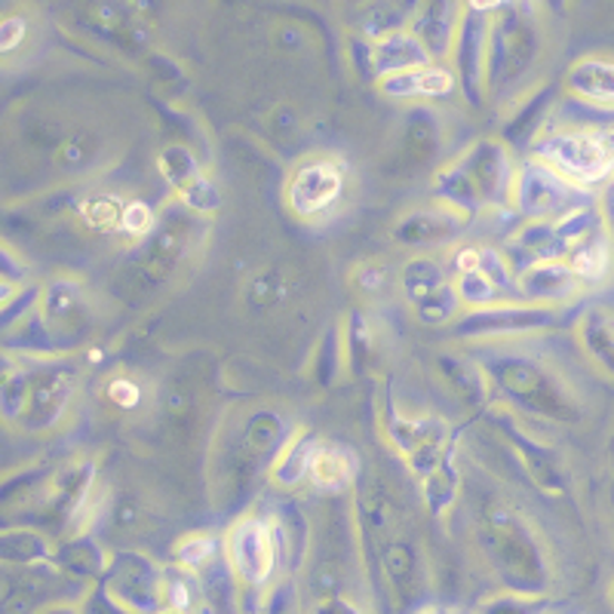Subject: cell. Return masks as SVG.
Instances as JSON below:
<instances>
[{"label": "cell", "mask_w": 614, "mask_h": 614, "mask_svg": "<svg viewBox=\"0 0 614 614\" xmlns=\"http://www.w3.org/2000/svg\"><path fill=\"white\" fill-rule=\"evenodd\" d=\"M535 160L575 181L577 188L602 185L614 176V127H593L584 120L551 127L537 139Z\"/></svg>", "instance_id": "obj_1"}, {"label": "cell", "mask_w": 614, "mask_h": 614, "mask_svg": "<svg viewBox=\"0 0 614 614\" xmlns=\"http://www.w3.org/2000/svg\"><path fill=\"white\" fill-rule=\"evenodd\" d=\"M537 59L535 22L525 19V7H495L488 19L486 90L513 87Z\"/></svg>", "instance_id": "obj_2"}, {"label": "cell", "mask_w": 614, "mask_h": 614, "mask_svg": "<svg viewBox=\"0 0 614 614\" xmlns=\"http://www.w3.org/2000/svg\"><path fill=\"white\" fill-rule=\"evenodd\" d=\"M511 206L525 221H559L577 209H587V188H577L575 181L563 179L556 169L541 160H528L516 169Z\"/></svg>", "instance_id": "obj_3"}, {"label": "cell", "mask_w": 614, "mask_h": 614, "mask_svg": "<svg viewBox=\"0 0 614 614\" xmlns=\"http://www.w3.org/2000/svg\"><path fill=\"white\" fill-rule=\"evenodd\" d=\"M283 532L265 516H240L225 535V565L244 587L265 590L283 553Z\"/></svg>", "instance_id": "obj_4"}, {"label": "cell", "mask_w": 614, "mask_h": 614, "mask_svg": "<svg viewBox=\"0 0 614 614\" xmlns=\"http://www.w3.org/2000/svg\"><path fill=\"white\" fill-rule=\"evenodd\" d=\"M345 197V167L333 157H310L295 167L293 179L286 181V204L295 218L317 221L329 216Z\"/></svg>", "instance_id": "obj_5"}, {"label": "cell", "mask_w": 614, "mask_h": 614, "mask_svg": "<svg viewBox=\"0 0 614 614\" xmlns=\"http://www.w3.org/2000/svg\"><path fill=\"white\" fill-rule=\"evenodd\" d=\"M167 572L154 568L145 556L127 553L111 565L108 577V596L123 614H164L167 612V593H164Z\"/></svg>", "instance_id": "obj_6"}, {"label": "cell", "mask_w": 614, "mask_h": 614, "mask_svg": "<svg viewBox=\"0 0 614 614\" xmlns=\"http://www.w3.org/2000/svg\"><path fill=\"white\" fill-rule=\"evenodd\" d=\"M77 390V375L68 366L28 369V403L22 415L26 430H50L62 422Z\"/></svg>", "instance_id": "obj_7"}, {"label": "cell", "mask_w": 614, "mask_h": 614, "mask_svg": "<svg viewBox=\"0 0 614 614\" xmlns=\"http://www.w3.org/2000/svg\"><path fill=\"white\" fill-rule=\"evenodd\" d=\"M467 179L476 188V197L483 206H498L511 200L513 181H516V160L507 145L501 141H479L471 151L455 160Z\"/></svg>", "instance_id": "obj_8"}, {"label": "cell", "mask_w": 614, "mask_h": 614, "mask_svg": "<svg viewBox=\"0 0 614 614\" xmlns=\"http://www.w3.org/2000/svg\"><path fill=\"white\" fill-rule=\"evenodd\" d=\"M495 7H464L458 26V38L452 47L455 56V77L471 96V102H479L486 90V52H488V19Z\"/></svg>", "instance_id": "obj_9"}, {"label": "cell", "mask_w": 614, "mask_h": 614, "mask_svg": "<svg viewBox=\"0 0 614 614\" xmlns=\"http://www.w3.org/2000/svg\"><path fill=\"white\" fill-rule=\"evenodd\" d=\"M488 378H495L498 387L519 403L525 412H537V415H553L556 403H559V387L551 382V375L525 359H504L488 366Z\"/></svg>", "instance_id": "obj_10"}, {"label": "cell", "mask_w": 614, "mask_h": 614, "mask_svg": "<svg viewBox=\"0 0 614 614\" xmlns=\"http://www.w3.org/2000/svg\"><path fill=\"white\" fill-rule=\"evenodd\" d=\"M553 310L551 307H516V305H498V307H488V310H474L471 317H464L458 323V333L460 335H513V333H523V329H537V326H544V323L551 320Z\"/></svg>", "instance_id": "obj_11"}, {"label": "cell", "mask_w": 614, "mask_h": 614, "mask_svg": "<svg viewBox=\"0 0 614 614\" xmlns=\"http://www.w3.org/2000/svg\"><path fill=\"white\" fill-rule=\"evenodd\" d=\"M581 286L584 283L577 280L568 261H544L519 274V301H537L541 307H547L551 301H565L577 295Z\"/></svg>", "instance_id": "obj_12"}, {"label": "cell", "mask_w": 614, "mask_h": 614, "mask_svg": "<svg viewBox=\"0 0 614 614\" xmlns=\"http://www.w3.org/2000/svg\"><path fill=\"white\" fill-rule=\"evenodd\" d=\"M460 13H464V7H455V3H427V7H418L409 31L422 40L424 50L430 52L434 62L448 56L452 47H455Z\"/></svg>", "instance_id": "obj_13"}, {"label": "cell", "mask_w": 614, "mask_h": 614, "mask_svg": "<svg viewBox=\"0 0 614 614\" xmlns=\"http://www.w3.org/2000/svg\"><path fill=\"white\" fill-rule=\"evenodd\" d=\"M434 65L430 52L424 50V43L412 31H399V34H390V38L378 40L372 47V77H394L406 75V71H418V68H427Z\"/></svg>", "instance_id": "obj_14"}, {"label": "cell", "mask_w": 614, "mask_h": 614, "mask_svg": "<svg viewBox=\"0 0 614 614\" xmlns=\"http://www.w3.org/2000/svg\"><path fill=\"white\" fill-rule=\"evenodd\" d=\"M467 218L455 216L446 206H436V209H418L409 218H403L394 230L399 244L406 246H443L448 244L455 234L460 230Z\"/></svg>", "instance_id": "obj_15"}, {"label": "cell", "mask_w": 614, "mask_h": 614, "mask_svg": "<svg viewBox=\"0 0 614 614\" xmlns=\"http://www.w3.org/2000/svg\"><path fill=\"white\" fill-rule=\"evenodd\" d=\"M565 87H568V92L575 96L577 102L596 105V108L614 105V62L600 59V56L577 59L568 68Z\"/></svg>", "instance_id": "obj_16"}, {"label": "cell", "mask_w": 614, "mask_h": 614, "mask_svg": "<svg viewBox=\"0 0 614 614\" xmlns=\"http://www.w3.org/2000/svg\"><path fill=\"white\" fill-rule=\"evenodd\" d=\"M40 301H43V320L50 333H75L80 323H87V298L71 280L50 283Z\"/></svg>", "instance_id": "obj_17"}, {"label": "cell", "mask_w": 614, "mask_h": 614, "mask_svg": "<svg viewBox=\"0 0 614 614\" xmlns=\"http://www.w3.org/2000/svg\"><path fill=\"white\" fill-rule=\"evenodd\" d=\"M320 448V439L307 430L293 434L277 452V460L270 464V483L277 488H295L301 479L310 476V464Z\"/></svg>", "instance_id": "obj_18"}, {"label": "cell", "mask_w": 614, "mask_h": 614, "mask_svg": "<svg viewBox=\"0 0 614 614\" xmlns=\"http://www.w3.org/2000/svg\"><path fill=\"white\" fill-rule=\"evenodd\" d=\"M354 474H357V458H354L350 448L335 446V443H320L307 479L314 483L317 492L335 495V492H345L350 486Z\"/></svg>", "instance_id": "obj_19"}, {"label": "cell", "mask_w": 614, "mask_h": 614, "mask_svg": "<svg viewBox=\"0 0 614 614\" xmlns=\"http://www.w3.org/2000/svg\"><path fill=\"white\" fill-rule=\"evenodd\" d=\"M581 345L587 350V357L600 366L602 372L614 375V314L608 310H587L577 323Z\"/></svg>", "instance_id": "obj_20"}, {"label": "cell", "mask_w": 614, "mask_h": 614, "mask_svg": "<svg viewBox=\"0 0 614 614\" xmlns=\"http://www.w3.org/2000/svg\"><path fill=\"white\" fill-rule=\"evenodd\" d=\"M568 268L575 270V277L584 283V286H587V283L605 280L608 270H612V234H608V230H600V234H593L590 240L575 246L572 256H568Z\"/></svg>", "instance_id": "obj_21"}, {"label": "cell", "mask_w": 614, "mask_h": 614, "mask_svg": "<svg viewBox=\"0 0 614 614\" xmlns=\"http://www.w3.org/2000/svg\"><path fill=\"white\" fill-rule=\"evenodd\" d=\"M446 268L430 256L412 258L409 265L403 268V277H399V286H403V295L409 298L412 305L418 307L427 298L434 295L439 286H446Z\"/></svg>", "instance_id": "obj_22"}, {"label": "cell", "mask_w": 614, "mask_h": 614, "mask_svg": "<svg viewBox=\"0 0 614 614\" xmlns=\"http://www.w3.org/2000/svg\"><path fill=\"white\" fill-rule=\"evenodd\" d=\"M225 551V541H218L216 535H191L179 541V547L172 553V559L185 572H204L206 565H212L218 559V553Z\"/></svg>", "instance_id": "obj_23"}, {"label": "cell", "mask_w": 614, "mask_h": 614, "mask_svg": "<svg viewBox=\"0 0 614 614\" xmlns=\"http://www.w3.org/2000/svg\"><path fill=\"white\" fill-rule=\"evenodd\" d=\"M455 289H458L460 305L471 307V310H488V307L504 305V295L495 283L488 280L483 270H474V274H460L455 277Z\"/></svg>", "instance_id": "obj_24"}, {"label": "cell", "mask_w": 614, "mask_h": 614, "mask_svg": "<svg viewBox=\"0 0 614 614\" xmlns=\"http://www.w3.org/2000/svg\"><path fill=\"white\" fill-rule=\"evenodd\" d=\"M455 492H458V474L452 471V460L448 458L436 467L434 474L424 476V498H427L436 516L455 501Z\"/></svg>", "instance_id": "obj_25"}, {"label": "cell", "mask_w": 614, "mask_h": 614, "mask_svg": "<svg viewBox=\"0 0 614 614\" xmlns=\"http://www.w3.org/2000/svg\"><path fill=\"white\" fill-rule=\"evenodd\" d=\"M460 307L464 305H460L455 283H446V286H439L434 295H427L415 310H418V317H422L424 323H448L458 317Z\"/></svg>", "instance_id": "obj_26"}, {"label": "cell", "mask_w": 614, "mask_h": 614, "mask_svg": "<svg viewBox=\"0 0 614 614\" xmlns=\"http://www.w3.org/2000/svg\"><path fill=\"white\" fill-rule=\"evenodd\" d=\"M160 169H164V176H167L179 191L188 185V181H194L197 176H204L200 167H197V160H194V154L185 151V148H167V151L160 154Z\"/></svg>", "instance_id": "obj_27"}, {"label": "cell", "mask_w": 614, "mask_h": 614, "mask_svg": "<svg viewBox=\"0 0 614 614\" xmlns=\"http://www.w3.org/2000/svg\"><path fill=\"white\" fill-rule=\"evenodd\" d=\"M181 200H185V206H191L194 212L209 216V212H216L218 206H221V191H218V185L212 179L197 176V179L181 188Z\"/></svg>", "instance_id": "obj_28"}, {"label": "cell", "mask_w": 614, "mask_h": 614, "mask_svg": "<svg viewBox=\"0 0 614 614\" xmlns=\"http://www.w3.org/2000/svg\"><path fill=\"white\" fill-rule=\"evenodd\" d=\"M62 563L71 568V572H87V575H96L105 568L102 551L92 544V541H75L62 551Z\"/></svg>", "instance_id": "obj_29"}, {"label": "cell", "mask_w": 614, "mask_h": 614, "mask_svg": "<svg viewBox=\"0 0 614 614\" xmlns=\"http://www.w3.org/2000/svg\"><path fill=\"white\" fill-rule=\"evenodd\" d=\"M154 225H157V216H154L151 206L145 204V200H127L117 230L129 234V237H145V234H151Z\"/></svg>", "instance_id": "obj_30"}, {"label": "cell", "mask_w": 614, "mask_h": 614, "mask_svg": "<svg viewBox=\"0 0 614 614\" xmlns=\"http://www.w3.org/2000/svg\"><path fill=\"white\" fill-rule=\"evenodd\" d=\"M479 614H541V600L523 593H501L495 600H488Z\"/></svg>", "instance_id": "obj_31"}, {"label": "cell", "mask_w": 614, "mask_h": 614, "mask_svg": "<svg viewBox=\"0 0 614 614\" xmlns=\"http://www.w3.org/2000/svg\"><path fill=\"white\" fill-rule=\"evenodd\" d=\"M422 71H406V75H394V77H384L378 80V87H382L384 96H390V99H424L422 90Z\"/></svg>", "instance_id": "obj_32"}, {"label": "cell", "mask_w": 614, "mask_h": 614, "mask_svg": "<svg viewBox=\"0 0 614 614\" xmlns=\"http://www.w3.org/2000/svg\"><path fill=\"white\" fill-rule=\"evenodd\" d=\"M108 397L111 403H117L120 409H132L141 403V387L132 378H115L108 384Z\"/></svg>", "instance_id": "obj_33"}, {"label": "cell", "mask_w": 614, "mask_h": 614, "mask_svg": "<svg viewBox=\"0 0 614 614\" xmlns=\"http://www.w3.org/2000/svg\"><path fill=\"white\" fill-rule=\"evenodd\" d=\"M26 38V22L22 19H3V26H0V50L3 52H13L19 43Z\"/></svg>", "instance_id": "obj_34"}, {"label": "cell", "mask_w": 614, "mask_h": 614, "mask_svg": "<svg viewBox=\"0 0 614 614\" xmlns=\"http://www.w3.org/2000/svg\"><path fill=\"white\" fill-rule=\"evenodd\" d=\"M479 252L483 249H476V246H458L455 249V256H452V270L455 274H474V270H479Z\"/></svg>", "instance_id": "obj_35"}, {"label": "cell", "mask_w": 614, "mask_h": 614, "mask_svg": "<svg viewBox=\"0 0 614 614\" xmlns=\"http://www.w3.org/2000/svg\"><path fill=\"white\" fill-rule=\"evenodd\" d=\"M357 280H359V286L366 289V293H378V289L384 286V280H387V274H384L378 265H369V268L357 270Z\"/></svg>", "instance_id": "obj_36"}, {"label": "cell", "mask_w": 614, "mask_h": 614, "mask_svg": "<svg viewBox=\"0 0 614 614\" xmlns=\"http://www.w3.org/2000/svg\"><path fill=\"white\" fill-rule=\"evenodd\" d=\"M600 216H602V221H605V230H608V234L614 237V179H612V185L605 188V194H602Z\"/></svg>", "instance_id": "obj_37"}, {"label": "cell", "mask_w": 614, "mask_h": 614, "mask_svg": "<svg viewBox=\"0 0 614 614\" xmlns=\"http://www.w3.org/2000/svg\"><path fill=\"white\" fill-rule=\"evenodd\" d=\"M314 614H363V612H359L357 605H350L347 600H326L314 608Z\"/></svg>", "instance_id": "obj_38"}, {"label": "cell", "mask_w": 614, "mask_h": 614, "mask_svg": "<svg viewBox=\"0 0 614 614\" xmlns=\"http://www.w3.org/2000/svg\"><path fill=\"white\" fill-rule=\"evenodd\" d=\"M40 614H80V612L71 608V605H50V608H43Z\"/></svg>", "instance_id": "obj_39"}, {"label": "cell", "mask_w": 614, "mask_h": 614, "mask_svg": "<svg viewBox=\"0 0 614 614\" xmlns=\"http://www.w3.org/2000/svg\"><path fill=\"white\" fill-rule=\"evenodd\" d=\"M164 614H179V612H164Z\"/></svg>", "instance_id": "obj_40"}]
</instances>
